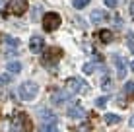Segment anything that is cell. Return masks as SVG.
Returning a JSON list of instances; mask_svg holds the SVG:
<instances>
[{"label":"cell","mask_w":134,"mask_h":132,"mask_svg":"<svg viewBox=\"0 0 134 132\" xmlns=\"http://www.w3.org/2000/svg\"><path fill=\"white\" fill-rule=\"evenodd\" d=\"M18 93H20V99L31 101V99H35L37 93H39V85H37L35 82H24V84H20V88H18Z\"/></svg>","instance_id":"6da1fadb"},{"label":"cell","mask_w":134,"mask_h":132,"mask_svg":"<svg viewBox=\"0 0 134 132\" xmlns=\"http://www.w3.org/2000/svg\"><path fill=\"white\" fill-rule=\"evenodd\" d=\"M58 25H60V16H58L57 12H47L43 16V29L45 31H54L58 29Z\"/></svg>","instance_id":"7a4b0ae2"},{"label":"cell","mask_w":134,"mask_h":132,"mask_svg":"<svg viewBox=\"0 0 134 132\" xmlns=\"http://www.w3.org/2000/svg\"><path fill=\"white\" fill-rule=\"evenodd\" d=\"M60 58H62V51L58 47H51V49H47V51L43 53V60L41 62H43L45 66H53L54 62L60 60Z\"/></svg>","instance_id":"3957f363"},{"label":"cell","mask_w":134,"mask_h":132,"mask_svg":"<svg viewBox=\"0 0 134 132\" xmlns=\"http://www.w3.org/2000/svg\"><path fill=\"white\" fill-rule=\"evenodd\" d=\"M66 91L68 93H80V91H86V89H87V85H86V82L84 80H82V78H70V80H68L66 82Z\"/></svg>","instance_id":"277c9868"},{"label":"cell","mask_w":134,"mask_h":132,"mask_svg":"<svg viewBox=\"0 0 134 132\" xmlns=\"http://www.w3.org/2000/svg\"><path fill=\"white\" fill-rule=\"evenodd\" d=\"M39 119H41V122H43V126H57V122H58V117L54 115V113L47 111V109H41Z\"/></svg>","instance_id":"5b68a950"},{"label":"cell","mask_w":134,"mask_h":132,"mask_svg":"<svg viewBox=\"0 0 134 132\" xmlns=\"http://www.w3.org/2000/svg\"><path fill=\"white\" fill-rule=\"evenodd\" d=\"M10 12L14 16H21V14L27 12V0H10Z\"/></svg>","instance_id":"8992f818"},{"label":"cell","mask_w":134,"mask_h":132,"mask_svg":"<svg viewBox=\"0 0 134 132\" xmlns=\"http://www.w3.org/2000/svg\"><path fill=\"white\" fill-rule=\"evenodd\" d=\"M113 62H115V66H117V74H119V78H124L126 76V60L121 56V54H113Z\"/></svg>","instance_id":"52a82bcc"},{"label":"cell","mask_w":134,"mask_h":132,"mask_svg":"<svg viewBox=\"0 0 134 132\" xmlns=\"http://www.w3.org/2000/svg\"><path fill=\"white\" fill-rule=\"evenodd\" d=\"M68 99H72V95L66 91V89H58V91L53 93V97H51V101L54 103V105H62V103H66Z\"/></svg>","instance_id":"ba28073f"},{"label":"cell","mask_w":134,"mask_h":132,"mask_svg":"<svg viewBox=\"0 0 134 132\" xmlns=\"http://www.w3.org/2000/svg\"><path fill=\"white\" fill-rule=\"evenodd\" d=\"M43 47H45L43 37L33 35V37H31V41H29V51H31V53H43Z\"/></svg>","instance_id":"9c48e42d"},{"label":"cell","mask_w":134,"mask_h":132,"mask_svg":"<svg viewBox=\"0 0 134 132\" xmlns=\"http://www.w3.org/2000/svg\"><path fill=\"white\" fill-rule=\"evenodd\" d=\"M87 113L82 105H70L68 107V117H70V119H84Z\"/></svg>","instance_id":"30bf717a"},{"label":"cell","mask_w":134,"mask_h":132,"mask_svg":"<svg viewBox=\"0 0 134 132\" xmlns=\"http://www.w3.org/2000/svg\"><path fill=\"white\" fill-rule=\"evenodd\" d=\"M105 20H109V14L105 10H91V14H90L91 24H101V21H105Z\"/></svg>","instance_id":"8fae6325"},{"label":"cell","mask_w":134,"mask_h":132,"mask_svg":"<svg viewBox=\"0 0 134 132\" xmlns=\"http://www.w3.org/2000/svg\"><path fill=\"white\" fill-rule=\"evenodd\" d=\"M97 37H99V41L101 43H111V41H113V31L111 29H99L97 31Z\"/></svg>","instance_id":"7c38bea8"},{"label":"cell","mask_w":134,"mask_h":132,"mask_svg":"<svg viewBox=\"0 0 134 132\" xmlns=\"http://www.w3.org/2000/svg\"><path fill=\"white\" fill-rule=\"evenodd\" d=\"M6 70H8V74H20L21 72V62H18V60H12V62H8L6 64Z\"/></svg>","instance_id":"4fadbf2b"},{"label":"cell","mask_w":134,"mask_h":132,"mask_svg":"<svg viewBox=\"0 0 134 132\" xmlns=\"http://www.w3.org/2000/svg\"><path fill=\"white\" fill-rule=\"evenodd\" d=\"M105 122H107V124H119V122H121V115H115V113H105Z\"/></svg>","instance_id":"5bb4252c"},{"label":"cell","mask_w":134,"mask_h":132,"mask_svg":"<svg viewBox=\"0 0 134 132\" xmlns=\"http://www.w3.org/2000/svg\"><path fill=\"white\" fill-rule=\"evenodd\" d=\"M122 91H124L126 97H134V82H126L124 88H122Z\"/></svg>","instance_id":"9a60e30c"},{"label":"cell","mask_w":134,"mask_h":132,"mask_svg":"<svg viewBox=\"0 0 134 132\" xmlns=\"http://www.w3.org/2000/svg\"><path fill=\"white\" fill-rule=\"evenodd\" d=\"M101 88H103V91H109V89L113 88V82H111V78L107 76V72H105L103 80H101Z\"/></svg>","instance_id":"2e32d148"},{"label":"cell","mask_w":134,"mask_h":132,"mask_svg":"<svg viewBox=\"0 0 134 132\" xmlns=\"http://www.w3.org/2000/svg\"><path fill=\"white\" fill-rule=\"evenodd\" d=\"M4 41H6V45H8L10 49H16L18 45H20V41H18L16 37H10V35H6V37H4Z\"/></svg>","instance_id":"e0dca14e"},{"label":"cell","mask_w":134,"mask_h":132,"mask_svg":"<svg viewBox=\"0 0 134 132\" xmlns=\"http://www.w3.org/2000/svg\"><path fill=\"white\" fill-rule=\"evenodd\" d=\"M90 2H91V0H74V2H72V6L76 8V10H82V8H86Z\"/></svg>","instance_id":"ac0fdd59"},{"label":"cell","mask_w":134,"mask_h":132,"mask_svg":"<svg viewBox=\"0 0 134 132\" xmlns=\"http://www.w3.org/2000/svg\"><path fill=\"white\" fill-rule=\"evenodd\" d=\"M107 101H109V99H107V95H101V97H97V99H95V107L103 109L105 105H107Z\"/></svg>","instance_id":"d6986e66"},{"label":"cell","mask_w":134,"mask_h":132,"mask_svg":"<svg viewBox=\"0 0 134 132\" xmlns=\"http://www.w3.org/2000/svg\"><path fill=\"white\" fill-rule=\"evenodd\" d=\"M82 70H84L86 74H93V72H95V64H93V62H86Z\"/></svg>","instance_id":"ffe728a7"},{"label":"cell","mask_w":134,"mask_h":132,"mask_svg":"<svg viewBox=\"0 0 134 132\" xmlns=\"http://www.w3.org/2000/svg\"><path fill=\"white\" fill-rule=\"evenodd\" d=\"M126 43H128V47H130V51L134 53V33H128L126 35Z\"/></svg>","instance_id":"44dd1931"},{"label":"cell","mask_w":134,"mask_h":132,"mask_svg":"<svg viewBox=\"0 0 134 132\" xmlns=\"http://www.w3.org/2000/svg\"><path fill=\"white\" fill-rule=\"evenodd\" d=\"M10 82H12L10 74H0V84H10Z\"/></svg>","instance_id":"7402d4cb"},{"label":"cell","mask_w":134,"mask_h":132,"mask_svg":"<svg viewBox=\"0 0 134 132\" xmlns=\"http://www.w3.org/2000/svg\"><path fill=\"white\" fill-rule=\"evenodd\" d=\"M39 132H58V128L57 126H41Z\"/></svg>","instance_id":"603a6c76"},{"label":"cell","mask_w":134,"mask_h":132,"mask_svg":"<svg viewBox=\"0 0 134 132\" xmlns=\"http://www.w3.org/2000/svg\"><path fill=\"white\" fill-rule=\"evenodd\" d=\"M103 4L107 8H117V0H103Z\"/></svg>","instance_id":"cb8c5ba5"},{"label":"cell","mask_w":134,"mask_h":132,"mask_svg":"<svg viewBox=\"0 0 134 132\" xmlns=\"http://www.w3.org/2000/svg\"><path fill=\"white\" fill-rule=\"evenodd\" d=\"M4 6H6V2H4V0H0V12L4 10Z\"/></svg>","instance_id":"d4e9b609"},{"label":"cell","mask_w":134,"mask_h":132,"mask_svg":"<svg viewBox=\"0 0 134 132\" xmlns=\"http://www.w3.org/2000/svg\"><path fill=\"white\" fill-rule=\"evenodd\" d=\"M130 14H132V18H134V2L130 4Z\"/></svg>","instance_id":"484cf974"},{"label":"cell","mask_w":134,"mask_h":132,"mask_svg":"<svg viewBox=\"0 0 134 132\" xmlns=\"http://www.w3.org/2000/svg\"><path fill=\"white\" fill-rule=\"evenodd\" d=\"M128 122H130V126H134V115L130 117V120H128Z\"/></svg>","instance_id":"4316f807"},{"label":"cell","mask_w":134,"mask_h":132,"mask_svg":"<svg viewBox=\"0 0 134 132\" xmlns=\"http://www.w3.org/2000/svg\"><path fill=\"white\" fill-rule=\"evenodd\" d=\"M130 68H132V70H134V58H132V62H130Z\"/></svg>","instance_id":"83f0119b"}]
</instances>
